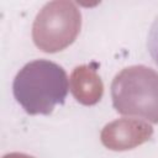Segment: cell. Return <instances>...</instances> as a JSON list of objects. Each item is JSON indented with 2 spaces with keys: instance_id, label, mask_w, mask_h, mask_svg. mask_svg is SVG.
Here are the masks:
<instances>
[{
  "instance_id": "obj_4",
  "label": "cell",
  "mask_w": 158,
  "mask_h": 158,
  "mask_svg": "<svg viewBox=\"0 0 158 158\" xmlns=\"http://www.w3.org/2000/svg\"><path fill=\"white\" fill-rule=\"evenodd\" d=\"M153 127L146 122L121 118L107 123L101 131V142L112 151L131 149L151 138Z\"/></svg>"
},
{
  "instance_id": "obj_5",
  "label": "cell",
  "mask_w": 158,
  "mask_h": 158,
  "mask_svg": "<svg viewBox=\"0 0 158 158\" xmlns=\"http://www.w3.org/2000/svg\"><path fill=\"white\" fill-rule=\"evenodd\" d=\"M72 93L75 99L84 105L96 104L102 95V83L100 77L88 65L75 68L70 78Z\"/></svg>"
},
{
  "instance_id": "obj_3",
  "label": "cell",
  "mask_w": 158,
  "mask_h": 158,
  "mask_svg": "<svg viewBox=\"0 0 158 158\" xmlns=\"http://www.w3.org/2000/svg\"><path fill=\"white\" fill-rule=\"evenodd\" d=\"M80 26L81 15L74 2L51 1L37 14L32 26V38L41 51L59 52L74 42Z\"/></svg>"
},
{
  "instance_id": "obj_1",
  "label": "cell",
  "mask_w": 158,
  "mask_h": 158,
  "mask_svg": "<svg viewBox=\"0 0 158 158\" xmlns=\"http://www.w3.org/2000/svg\"><path fill=\"white\" fill-rule=\"evenodd\" d=\"M68 89L65 70L47 59L25 64L12 83L16 101L30 115H49L56 105L64 104Z\"/></svg>"
},
{
  "instance_id": "obj_2",
  "label": "cell",
  "mask_w": 158,
  "mask_h": 158,
  "mask_svg": "<svg viewBox=\"0 0 158 158\" xmlns=\"http://www.w3.org/2000/svg\"><path fill=\"white\" fill-rule=\"evenodd\" d=\"M114 109L126 116L158 123V72L146 65H130L111 83Z\"/></svg>"
},
{
  "instance_id": "obj_6",
  "label": "cell",
  "mask_w": 158,
  "mask_h": 158,
  "mask_svg": "<svg viewBox=\"0 0 158 158\" xmlns=\"http://www.w3.org/2000/svg\"><path fill=\"white\" fill-rule=\"evenodd\" d=\"M146 47H147V51H148L153 63L158 67V16L153 20V22L148 30Z\"/></svg>"
},
{
  "instance_id": "obj_7",
  "label": "cell",
  "mask_w": 158,
  "mask_h": 158,
  "mask_svg": "<svg viewBox=\"0 0 158 158\" xmlns=\"http://www.w3.org/2000/svg\"><path fill=\"white\" fill-rule=\"evenodd\" d=\"M2 158H33V157H30V156L23 154V153H10V154L4 156Z\"/></svg>"
}]
</instances>
